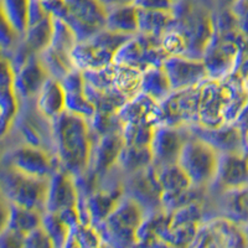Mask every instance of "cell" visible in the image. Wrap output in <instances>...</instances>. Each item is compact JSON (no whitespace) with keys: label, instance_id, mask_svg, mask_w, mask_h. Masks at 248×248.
<instances>
[{"label":"cell","instance_id":"cell-4","mask_svg":"<svg viewBox=\"0 0 248 248\" xmlns=\"http://www.w3.org/2000/svg\"><path fill=\"white\" fill-rule=\"evenodd\" d=\"M143 206L124 195L117 207L96 227L103 241V246L133 247L137 246V233L147 216Z\"/></svg>","mask_w":248,"mask_h":248},{"label":"cell","instance_id":"cell-45","mask_svg":"<svg viewBox=\"0 0 248 248\" xmlns=\"http://www.w3.org/2000/svg\"><path fill=\"white\" fill-rule=\"evenodd\" d=\"M48 16L51 15L46 10L43 0H30V3H29V28L41 23Z\"/></svg>","mask_w":248,"mask_h":248},{"label":"cell","instance_id":"cell-19","mask_svg":"<svg viewBox=\"0 0 248 248\" xmlns=\"http://www.w3.org/2000/svg\"><path fill=\"white\" fill-rule=\"evenodd\" d=\"M79 192L72 174L59 169L51 175L46 192L45 212H59L71 207H78Z\"/></svg>","mask_w":248,"mask_h":248},{"label":"cell","instance_id":"cell-52","mask_svg":"<svg viewBox=\"0 0 248 248\" xmlns=\"http://www.w3.org/2000/svg\"><path fill=\"white\" fill-rule=\"evenodd\" d=\"M198 3H200L201 5L206 6V8L215 10V0H196Z\"/></svg>","mask_w":248,"mask_h":248},{"label":"cell","instance_id":"cell-6","mask_svg":"<svg viewBox=\"0 0 248 248\" xmlns=\"http://www.w3.org/2000/svg\"><path fill=\"white\" fill-rule=\"evenodd\" d=\"M129 37L103 29L90 39L79 41L71 52L75 67L82 72L108 67L114 63L117 51Z\"/></svg>","mask_w":248,"mask_h":248},{"label":"cell","instance_id":"cell-3","mask_svg":"<svg viewBox=\"0 0 248 248\" xmlns=\"http://www.w3.org/2000/svg\"><path fill=\"white\" fill-rule=\"evenodd\" d=\"M248 52V37L238 30L215 34L206 48L202 60L210 78H223L240 70Z\"/></svg>","mask_w":248,"mask_h":248},{"label":"cell","instance_id":"cell-40","mask_svg":"<svg viewBox=\"0 0 248 248\" xmlns=\"http://www.w3.org/2000/svg\"><path fill=\"white\" fill-rule=\"evenodd\" d=\"M103 246V241L98 229L92 223L79 222L71 231L66 247H98Z\"/></svg>","mask_w":248,"mask_h":248},{"label":"cell","instance_id":"cell-20","mask_svg":"<svg viewBox=\"0 0 248 248\" xmlns=\"http://www.w3.org/2000/svg\"><path fill=\"white\" fill-rule=\"evenodd\" d=\"M50 77L39 55L32 56L15 71L14 88L21 103L34 102L40 90Z\"/></svg>","mask_w":248,"mask_h":248},{"label":"cell","instance_id":"cell-27","mask_svg":"<svg viewBox=\"0 0 248 248\" xmlns=\"http://www.w3.org/2000/svg\"><path fill=\"white\" fill-rule=\"evenodd\" d=\"M170 212L160 209L148 212L137 233V246L167 247L165 236L169 227Z\"/></svg>","mask_w":248,"mask_h":248},{"label":"cell","instance_id":"cell-54","mask_svg":"<svg viewBox=\"0 0 248 248\" xmlns=\"http://www.w3.org/2000/svg\"><path fill=\"white\" fill-rule=\"evenodd\" d=\"M245 148L248 150V133L245 136Z\"/></svg>","mask_w":248,"mask_h":248},{"label":"cell","instance_id":"cell-31","mask_svg":"<svg viewBox=\"0 0 248 248\" xmlns=\"http://www.w3.org/2000/svg\"><path fill=\"white\" fill-rule=\"evenodd\" d=\"M140 91L159 103L172 92L169 77L163 65L152 66L141 72Z\"/></svg>","mask_w":248,"mask_h":248},{"label":"cell","instance_id":"cell-14","mask_svg":"<svg viewBox=\"0 0 248 248\" xmlns=\"http://www.w3.org/2000/svg\"><path fill=\"white\" fill-rule=\"evenodd\" d=\"M205 218V201H194L170 211L167 247H190Z\"/></svg>","mask_w":248,"mask_h":248},{"label":"cell","instance_id":"cell-11","mask_svg":"<svg viewBox=\"0 0 248 248\" xmlns=\"http://www.w3.org/2000/svg\"><path fill=\"white\" fill-rule=\"evenodd\" d=\"M168 57L161 46L160 37L138 32L121 46L117 51L114 62L143 72L152 66L163 65Z\"/></svg>","mask_w":248,"mask_h":248},{"label":"cell","instance_id":"cell-37","mask_svg":"<svg viewBox=\"0 0 248 248\" xmlns=\"http://www.w3.org/2000/svg\"><path fill=\"white\" fill-rule=\"evenodd\" d=\"M30 0H1V19L8 21L21 36L29 28Z\"/></svg>","mask_w":248,"mask_h":248},{"label":"cell","instance_id":"cell-15","mask_svg":"<svg viewBox=\"0 0 248 248\" xmlns=\"http://www.w3.org/2000/svg\"><path fill=\"white\" fill-rule=\"evenodd\" d=\"M248 185V150L221 153L216 178L207 191L210 194L240 189Z\"/></svg>","mask_w":248,"mask_h":248},{"label":"cell","instance_id":"cell-44","mask_svg":"<svg viewBox=\"0 0 248 248\" xmlns=\"http://www.w3.org/2000/svg\"><path fill=\"white\" fill-rule=\"evenodd\" d=\"M24 247L25 248H29V247L30 248H40V247L52 248L55 247V246H54V242H52V240H51V237L48 236L46 230L44 229L43 225H41L26 234Z\"/></svg>","mask_w":248,"mask_h":248},{"label":"cell","instance_id":"cell-49","mask_svg":"<svg viewBox=\"0 0 248 248\" xmlns=\"http://www.w3.org/2000/svg\"><path fill=\"white\" fill-rule=\"evenodd\" d=\"M233 124L241 130V132H242L243 137L247 134L248 133V101L246 102L245 107L242 108V110L240 112V114H238V117H237Z\"/></svg>","mask_w":248,"mask_h":248},{"label":"cell","instance_id":"cell-23","mask_svg":"<svg viewBox=\"0 0 248 248\" xmlns=\"http://www.w3.org/2000/svg\"><path fill=\"white\" fill-rule=\"evenodd\" d=\"M3 199L1 205V231L10 230L26 237L29 232L41 226L44 212L10 203Z\"/></svg>","mask_w":248,"mask_h":248},{"label":"cell","instance_id":"cell-21","mask_svg":"<svg viewBox=\"0 0 248 248\" xmlns=\"http://www.w3.org/2000/svg\"><path fill=\"white\" fill-rule=\"evenodd\" d=\"M187 128H189L192 136L207 141L220 153L237 152V150L246 149L245 137L234 124H227V125H222V127L212 128L203 127L201 124L195 123Z\"/></svg>","mask_w":248,"mask_h":248},{"label":"cell","instance_id":"cell-34","mask_svg":"<svg viewBox=\"0 0 248 248\" xmlns=\"http://www.w3.org/2000/svg\"><path fill=\"white\" fill-rule=\"evenodd\" d=\"M39 56L43 65L47 70L50 77H54L60 81L65 78L71 71L76 68L70 52H65V51L52 47V46H48Z\"/></svg>","mask_w":248,"mask_h":248},{"label":"cell","instance_id":"cell-29","mask_svg":"<svg viewBox=\"0 0 248 248\" xmlns=\"http://www.w3.org/2000/svg\"><path fill=\"white\" fill-rule=\"evenodd\" d=\"M106 29L129 36L138 34V8L133 4H125L108 9Z\"/></svg>","mask_w":248,"mask_h":248},{"label":"cell","instance_id":"cell-38","mask_svg":"<svg viewBox=\"0 0 248 248\" xmlns=\"http://www.w3.org/2000/svg\"><path fill=\"white\" fill-rule=\"evenodd\" d=\"M155 124L152 123H129L124 124L122 136L125 145H136V147H152L154 139Z\"/></svg>","mask_w":248,"mask_h":248},{"label":"cell","instance_id":"cell-28","mask_svg":"<svg viewBox=\"0 0 248 248\" xmlns=\"http://www.w3.org/2000/svg\"><path fill=\"white\" fill-rule=\"evenodd\" d=\"M156 171H158L159 183L163 190L161 205L171 199L178 198L194 186L187 174L184 171V169L178 163L156 168Z\"/></svg>","mask_w":248,"mask_h":248},{"label":"cell","instance_id":"cell-2","mask_svg":"<svg viewBox=\"0 0 248 248\" xmlns=\"http://www.w3.org/2000/svg\"><path fill=\"white\" fill-rule=\"evenodd\" d=\"M52 136L60 168L74 176L87 171L94 143L90 121L66 110L52 121Z\"/></svg>","mask_w":248,"mask_h":248},{"label":"cell","instance_id":"cell-30","mask_svg":"<svg viewBox=\"0 0 248 248\" xmlns=\"http://www.w3.org/2000/svg\"><path fill=\"white\" fill-rule=\"evenodd\" d=\"M138 24L140 34L161 37L174 26V10H145L138 9Z\"/></svg>","mask_w":248,"mask_h":248},{"label":"cell","instance_id":"cell-36","mask_svg":"<svg viewBox=\"0 0 248 248\" xmlns=\"http://www.w3.org/2000/svg\"><path fill=\"white\" fill-rule=\"evenodd\" d=\"M54 32V17L48 16L41 23L32 25L23 36V44L34 55H40L50 46Z\"/></svg>","mask_w":248,"mask_h":248},{"label":"cell","instance_id":"cell-5","mask_svg":"<svg viewBox=\"0 0 248 248\" xmlns=\"http://www.w3.org/2000/svg\"><path fill=\"white\" fill-rule=\"evenodd\" d=\"M175 28L187 37L190 57L202 59L215 34L214 10L201 5L196 0H181L174 6Z\"/></svg>","mask_w":248,"mask_h":248},{"label":"cell","instance_id":"cell-8","mask_svg":"<svg viewBox=\"0 0 248 248\" xmlns=\"http://www.w3.org/2000/svg\"><path fill=\"white\" fill-rule=\"evenodd\" d=\"M48 180L1 165V198L10 203L45 212Z\"/></svg>","mask_w":248,"mask_h":248},{"label":"cell","instance_id":"cell-56","mask_svg":"<svg viewBox=\"0 0 248 248\" xmlns=\"http://www.w3.org/2000/svg\"><path fill=\"white\" fill-rule=\"evenodd\" d=\"M43 1H47V0H43Z\"/></svg>","mask_w":248,"mask_h":248},{"label":"cell","instance_id":"cell-46","mask_svg":"<svg viewBox=\"0 0 248 248\" xmlns=\"http://www.w3.org/2000/svg\"><path fill=\"white\" fill-rule=\"evenodd\" d=\"M231 10L238 20L241 31L248 37V0H237Z\"/></svg>","mask_w":248,"mask_h":248},{"label":"cell","instance_id":"cell-24","mask_svg":"<svg viewBox=\"0 0 248 248\" xmlns=\"http://www.w3.org/2000/svg\"><path fill=\"white\" fill-rule=\"evenodd\" d=\"M61 82L66 92V110L90 119L96 113V107L86 93L83 72L75 68Z\"/></svg>","mask_w":248,"mask_h":248},{"label":"cell","instance_id":"cell-16","mask_svg":"<svg viewBox=\"0 0 248 248\" xmlns=\"http://www.w3.org/2000/svg\"><path fill=\"white\" fill-rule=\"evenodd\" d=\"M124 190L125 195L138 201L148 212L163 209V190L154 165L124 176Z\"/></svg>","mask_w":248,"mask_h":248},{"label":"cell","instance_id":"cell-51","mask_svg":"<svg viewBox=\"0 0 248 248\" xmlns=\"http://www.w3.org/2000/svg\"><path fill=\"white\" fill-rule=\"evenodd\" d=\"M237 0H215V9H231Z\"/></svg>","mask_w":248,"mask_h":248},{"label":"cell","instance_id":"cell-33","mask_svg":"<svg viewBox=\"0 0 248 248\" xmlns=\"http://www.w3.org/2000/svg\"><path fill=\"white\" fill-rule=\"evenodd\" d=\"M23 103L17 97L14 87L0 88V119H1V139L12 133Z\"/></svg>","mask_w":248,"mask_h":248},{"label":"cell","instance_id":"cell-43","mask_svg":"<svg viewBox=\"0 0 248 248\" xmlns=\"http://www.w3.org/2000/svg\"><path fill=\"white\" fill-rule=\"evenodd\" d=\"M23 36L13 28L8 21L1 19V32H0V45H1V56L9 57L16 48Z\"/></svg>","mask_w":248,"mask_h":248},{"label":"cell","instance_id":"cell-12","mask_svg":"<svg viewBox=\"0 0 248 248\" xmlns=\"http://www.w3.org/2000/svg\"><path fill=\"white\" fill-rule=\"evenodd\" d=\"M190 247H248L243 226L222 215L206 217Z\"/></svg>","mask_w":248,"mask_h":248},{"label":"cell","instance_id":"cell-1","mask_svg":"<svg viewBox=\"0 0 248 248\" xmlns=\"http://www.w3.org/2000/svg\"><path fill=\"white\" fill-rule=\"evenodd\" d=\"M247 101L248 87L238 72L206 79L200 85L198 123L212 128L233 124Z\"/></svg>","mask_w":248,"mask_h":248},{"label":"cell","instance_id":"cell-39","mask_svg":"<svg viewBox=\"0 0 248 248\" xmlns=\"http://www.w3.org/2000/svg\"><path fill=\"white\" fill-rule=\"evenodd\" d=\"M88 121H90L93 138H99L112 133H122L123 130V122L119 118L118 112L96 110V113Z\"/></svg>","mask_w":248,"mask_h":248},{"label":"cell","instance_id":"cell-41","mask_svg":"<svg viewBox=\"0 0 248 248\" xmlns=\"http://www.w3.org/2000/svg\"><path fill=\"white\" fill-rule=\"evenodd\" d=\"M41 225L46 230L48 236L51 237L55 247H66V243H67L72 229L62 220V217L59 214L44 212Z\"/></svg>","mask_w":248,"mask_h":248},{"label":"cell","instance_id":"cell-10","mask_svg":"<svg viewBox=\"0 0 248 248\" xmlns=\"http://www.w3.org/2000/svg\"><path fill=\"white\" fill-rule=\"evenodd\" d=\"M200 86L172 91L159 103L158 125L186 128L199 122Z\"/></svg>","mask_w":248,"mask_h":248},{"label":"cell","instance_id":"cell-9","mask_svg":"<svg viewBox=\"0 0 248 248\" xmlns=\"http://www.w3.org/2000/svg\"><path fill=\"white\" fill-rule=\"evenodd\" d=\"M1 165L37 179L48 180L60 168L56 155L44 148L30 144H10L4 149Z\"/></svg>","mask_w":248,"mask_h":248},{"label":"cell","instance_id":"cell-26","mask_svg":"<svg viewBox=\"0 0 248 248\" xmlns=\"http://www.w3.org/2000/svg\"><path fill=\"white\" fill-rule=\"evenodd\" d=\"M119 118L124 124L152 123L158 125L159 102L140 92L128 99L118 110Z\"/></svg>","mask_w":248,"mask_h":248},{"label":"cell","instance_id":"cell-13","mask_svg":"<svg viewBox=\"0 0 248 248\" xmlns=\"http://www.w3.org/2000/svg\"><path fill=\"white\" fill-rule=\"evenodd\" d=\"M66 10L61 19L75 31L79 41L87 40L106 29L107 9L99 0H65Z\"/></svg>","mask_w":248,"mask_h":248},{"label":"cell","instance_id":"cell-22","mask_svg":"<svg viewBox=\"0 0 248 248\" xmlns=\"http://www.w3.org/2000/svg\"><path fill=\"white\" fill-rule=\"evenodd\" d=\"M124 145L125 143L122 133H112L99 138H94L88 170L98 176L109 172L117 167V161Z\"/></svg>","mask_w":248,"mask_h":248},{"label":"cell","instance_id":"cell-50","mask_svg":"<svg viewBox=\"0 0 248 248\" xmlns=\"http://www.w3.org/2000/svg\"><path fill=\"white\" fill-rule=\"evenodd\" d=\"M133 1H134V0H99V3L105 6L107 10L110 8H114V6L125 5V4H133Z\"/></svg>","mask_w":248,"mask_h":248},{"label":"cell","instance_id":"cell-18","mask_svg":"<svg viewBox=\"0 0 248 248\" xmlns=\"http://www.w3.org/2000/svg\"><path fill=\"white\" fill-rule=\"evenodd\" d=\"M172 91L200 86L210 78L209 71L202 59L169 56L163 63Z\"/></svg>","mask_w":248,"mask_h":248},{"label":"cell","instance_id":"cell-17","mask_svg":"<svg viewBox=\"0 0 248 248\" xmlns=\"http://www.w3.org/2000/svg\"><path fill=\"white\" fill-rule=\"evenodd\" d=\"M191 133L189 128L158 125L152 143L153 165L156 168L176 164L180 158L181 150Z\"/></svg>","mask_w":248,"mask_h":248},{"label":"cell","instance_id":"cell-47","mask_svg":"<svg viewBox=\"0 0 248 248\" xmlns=\"http://www.w3.org/2000/svg\"><path fill=\"white\" fill-rule=\"evenodd\" d=\"M25 237L10 230L0 231V247L1 248H20L24 247Z\"/></svg>","mask_w":248,"mask_h":248},{"label":"cell","instance_id":"cell-35","mask_svg":"<svg viewBox=\"0 0 248 248\" xmlns=\"http://www.w3.org/2000/svg\"><path fill=\"white\" fill-rule=\"evenodd\" d=\"M113 85H114V90L121 93L122 96L127 99L133 98L141 92V71L114 62Z\"/></svg>","mask_w":248,"mask_h":248},{"label":"cell","instance_id":"cell-55","mask_svg":"<svg viewBox=\"0 0 248 248\" xmlns=\"http://www.w3.org/2000/svg\"><path fill=\"white\" fill-rule=\"evenodd\" d=\"M179 1H181V0H174V3H175V4L179 3Z\"/></svg>","mask_w":248,"mask_h":248},{"label":"cell","instance_id":"cell-25","mask_svg":"<svg viewBox=\"0 0 248 248\" xmlns=\"http://www.w3.org/2000/svg\"><path fill=\"white\" fill-rule=\"evenodd\" d=\"M34 105L41 116L54 121L66 112V92L60 79L48 77L35 98Z\"/></svg>","mask_w":248,"mask_h":248},{"label":"cell","instance_id":"cell-7","mask_svg":"<svg viewBox=\"0 0 248 248\" xmlns=\"http://www.w3.org/2000/svg\"><path fill=\"white\" fill-rule=\"evenodd\" d=\"M221 153L211 144L195 136L186 140L178 164L187 174L192 185L209 189L216 178Z\"/></svg>","mask_w":248,"mask_h":248},{"label":"cell","instance_id":"cell-42","mask_svg":"<svg viewBox=\"0 0 248 248\" xmlns=\"http://www.w3.org/2000/svg\"><path fill=\"white\" fill-rule=\"evenodd\" d=\"M160 41L168 56L190 57L191 48H190L189 40L178 28L172 26L160 37Z\"/></svg>","mask_w":248,"mask_h":248},{"label":"cell","instance_id":"cell-48","mask_svg":"<svg viewBox=\"0 0 248 248\" xmlns=\"http://www.w3.org/2000/svg\"><path fill=\"white\" fill-rule=\"evenodd\" d=\"M133 5L145 10H172L174 0H134Z\"/></svg>","mask_w":248,"mask_h":248},{"label":"cell","instance_id":"cell-53","mask_svg":"<svg viewBox=\"0 0 248 248\" xmlns=\"http://www.w3.org/2000/svg\"><path fill=\"white\" fill-rule=\"evenodd\" d=\"M243 226V231H245V234H246V238H247V243H248V222L245 223Z\"/></svg>","mask_w":248,"mask_h":248},{"label":"cell","instance_id":"cell-32","mask_svg":"<svg viewBox=\"0 0 248 248\" xmlns=\"http://www.w3.org/2000/svg\"><path fill=\"white\" fill-rule=\"evenodd\" d=\"M152 165L153 153L150 147L124 145L117 161V168L121 170L124 176L140 171Z\"/></svg>","mask_w":248,"mask_h":248}]
</instances>
